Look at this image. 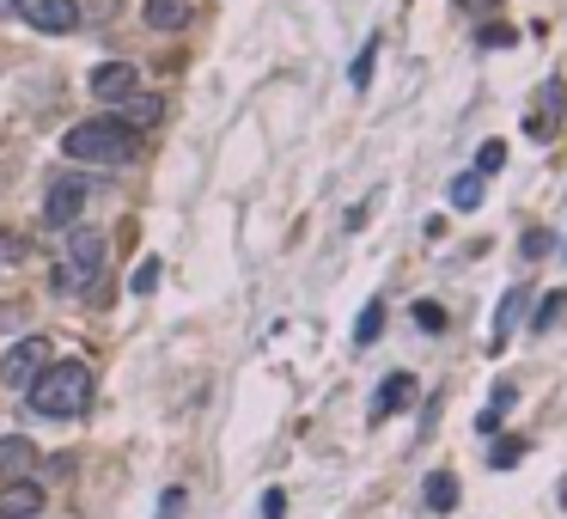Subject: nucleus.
<instances>
[{
    "mask_svg": "<svg viewBox=\"0 0 567 519\" xmlns=\"http://www.w3.org/2000/svg\"><path fill=\"white\" fill-rule=\"evenodd\" d=\"M379 331H384V306L372 300V306L360 312V324H355V343H360V348H367V343H379Z\"/></svg>",
    "mask_w": 567,
    "mask_h": 519,
    "instance_id": "nucleus-18",
    "label": "nucleus"
},
{
    "mask_svg": "<svg viewBox=\"0 0 567 519\" xmlns=\"http://www.w3.org/2000/svg\"><path fill=\"white\" fill-rule=\"evenodd\" d=\"M555 122H561V80H543V98L531 105L525 134H531V141H549V134H555Z\"/></svg>",
    "mask_w": 567,
    "mask_h": 519,
    "instance_id": "nucleus-8",
    "label": "nucleus"
},
{
    "mask_svg": "<svg viewBox=\"0 0 567 519\" xmlns=\"http://www.w3.org/2000/svg\"><path fill=\"white\" fill-rule=\"evenodd\" d=\"M43 367H50V343H43V336H19V343L7 348V360H0V386L31 391Z\"/></svg>",
    "mask_w": 567,
    "mask_h": 519,
    "instance_id": "nucleus-4",
    "label": "nucleus"
},
{
    "mask_svg": "<svg viewBox=\"0 0 567 519\" xmlns=\"http://www.w3.org/2000/svg\"><path fill=\"white\" fill-rule=\"evenodd\" d=\"M189 13H196L189 0H146V7H141V19H146L153 31H184Z\"/></svg>",
    "mask_w": 567,
    "mask_h": 519,
    "instance_id": "nucleus-12",
    "label": "nucleus"
},
{
    "mask_svg": "<svg viewBox=\"0 0 567 519\" xmlns=\"http://www.w3.org/2000/svg\"><path fill=\"white\" fill-rule=\"evenodd\" d=\"M410 403H415V374H391L379 386V398H372L367 415H372V422H384V415H403Z\"/></svg>",
    "mask_w": 567,
    "mask_h": 519,
    "instance_id": "nucleus-9",
    "label": "nucleus"
},
{
    "mask_svg": "<svg viewBox=\"0 0 567 519\" xmlns=\"http://www.w3.org/2000/svg\"><path fill=\"white\" fill-rule=\"evenodd\" d=\"M415 324H422V331H446V312H439L434 300H422V306H415Z\"/></svg>",
    "mask_w": 567,
    "mask_h": 519,
    "instance_id": "nucleus-23",
    "label": "nucleus"
},
{
    "mask_svg": "<svg viewBox=\"0 0 567 519\" xmlns=\"http://www.w3.org/2000/svg\"><path fill=\"white\" fill-rule=\"evenodd\" d=\"M519 458H525V440H494V453H489L494 471H513Z\"/></svg>",
    "mask_w": 567,
    "mask_h": 519,
    "instance_id": "nucleus-19",
    "label": "nucleus"
},
{
    "mask_svg": "<svg viewBox=\"0 0 567 519\" xmlns=\"http://www.w3.org/2000/svg\"><path fill=\"white\" fill-rule=\"evenodd\" d=\"M519 403V386H494V403L482 415H476V434H501V422H506V410Z\"/></svg>",
    "mask_w": 567,
    "mask_h": 519,
    "instance_id": "nucleus-13",
    "label": "nucleus"
},
{
    "mask_svg": "<svg viewBox=\"0 0 567 519\" xmlns=\"http://www.w3.org/2000/svg\"><path fill=\"white\" fill-rule=\"evenodd\" d=\"M13 13H25L31 31H79V0H13Z\"/></svg>",
    "mask_w": 567,
    "mask_h": 519,
    "instance_id": "nucleus-6",
    "label": "nucleus"
},
{
    "mask_svg": "<svg viewBox=\"0 0 567 519\" xmlns=\"http://www.w3.org/2000/svg\"><path fill=\"white\" fill-rule=\"evenodd\" d=\"M129 288H134V293H153V288H159V257H146V263L134 269V275H129Z\"/></svg>",
    "mask_w": 567,
    "mask_h": 519,
    "instance_id": "nucleus-21",
    "label": "nucleus"
},
{
    "mask_svg": "<svg viewBox=\"0 0 567 519\" xmlns=\"http://www.w3.org/2000/svg\"><path fill=\"white\" fill-rule=\"evenodd\" d=\"M134 62H98L92 67V98H129L134 93Z\"/></svg>",
    "mask_w": 567,
    "mask_h": 519,
    "instance_id": "nucleus-11",
    "label": "nucleus"
},
{
    "mask_svg": "<svg viewBox=\"0 0 567 519\" xmlns=\"http://www.w3.org/2000/svg\"><path fill=\"white\" fill-rule=\"evenodd\" d=\"M105 275V233L92 227H67V263H62V288H86V281Z\"/></svg>",
    "mask_w": 567,
    "mask_h": 519,
    "instance_id": "nucleus-3",
    "label": "nucleus"
},
{
    "mask_svg": "<svg viewBox=\"0 0 567 519\" xmlns=\"http://www.w3.org/2000/svg\"><path fill=\"white\" fill-rule=\"evenodd\" d=\"M561 507H567V483H561Z\"/></svg>",
    "mask_w": 567,
    "mask_h": 519,
    "instance_id": "nucleus-27",
    "label": "nucleus"
},
{
    "mask_svg": "<svg viewBox=\"0 0 567 519\" xmlns=\"http://www.w3.org/2000/svg\"><path fill=\"white\" fill-rule=\"evenodd\" d=\"M519 306H525V293H506V300H501V318H494V336H489V348H494V355H501V348H506V336H513V324H519Z\"/></svg>",
    "mask_w": 567,
    "mask_h": 519,
    "instance_id": "nucleus-16",
    "label": "nucleus"
},
{
    "mask_svg": "<svg viewBox=\"0 0 567 519\" xmlns=\"http://www.w3.org/2000/svg\"><path fill=\"white\" fill-rule=\"evenodd\" d=\"M372 62H379V43H367V50L355 55V74H348V80H355V86H367V80H372Z\"/></svg>",
    "mask_w": 567,
    "mask_h": 519,
    "instance_id": "nucleus-22",
    "label": "nucleus"
},
{
    "mask_svg": "<svg viewBox=\"0 0 567 519\" xmlns=\"http://www.w3.org/2000/svg\"><path fill=\"white\" fill-rule=\"evenodd\" d=\"M476 202H482V177H458V184H451V208H476Z\"/></svg>",
    "mask_w": 567,
    "mask_h": 519,
    "instance_id": "nucleus-20",
    "label": "nucleus"
},
{
    "mask_svg": "<svg viewBox=\"0 0 567 519\" xmlns=\"http://www.w3.org/2000/svg\"><path fill=\"white\" fill-rule=\"evenodd\" d=\"M427 507H434V513H451V507H458V477H451V471H434V477H427Z\"/></svg>",
    "mask_w": 567,
    "mask_h": 519,
    "instance_id": "nucleus-14",
    "label": "nucleus"
},
{
    "mask_svg": "<svg viewBox=\"0 0 567 519\" xmlns=\"http://www.w3.org/2000/svg\"><path fill=\"white\" fill-rule=\"evenodd\" d=\"M159 519H184V489H165V495H159Z\"/></svg>",
    "mask_w": 567,
    "mask_h": 519,
    "instance_id": "nucleus-25",
    "label": "nucleus"
},
{
    "mask_svg": "<svg viewBox=\"0 0 567 519\" xmlns=\"http://www.w3.org/2000/svg\"><path fill=\"white\" fill-rule=\"evenodd\" d=\"M92 403V367L86 360H50L31 386V410L50 415V422H67V415H86Z\"/></svg>",
    "mask_w": 567,
    "mask_h": 519,
    "instance_id": "nucleus-1",
    "label": "nucleus"
},
{
    "mask_svg": "<svg viewBox=\"0 0 567 519\" xmlns=\"http://www.w3.org/2000/svg\"><path fill=\"white\" fill-rule=\"evenodd\" d=\"M561 306H567V293H549V300H543V312H537V331H549V324L561 318Z\"/></svg>",
    "mask_w": 567,
    "mask_h": 519,
    "instance_id": "nucleus-24",
    "label": "nucleus"
},
{
    "mask_svg": "<svg viewBox=\"0 0 567 519\" xmlns=\"http://www.w3.org/2000/svg\"><path fill=\"white\" fill-rule=\"evenodd\" d=\"M0 7H13V0H0Z\"/></svg>",
    "mask_w": 567,
    "mask_h": 519,
    "instance_id": "nucleus-28",
    "label": "nucleus"
},
{
    "mask_svg": "<svg viewBox=\"0 0 567 519\" xmlns=\"http://www.w3.org/2000/svg\"><path fill=\"white\" fill-rule=\"evenodd\" d=\"M159 117H165V98H134L129 93V110H122L117 122H129V129H153Z\"/></svg>",
    "mask_w": 567,
    "mask_h": 519,
    "instance_id": "nucleus-15",
    "label": "nucleus"
},
{
    "mask_svg": "<svg viewBox=\"0 0 567 519\" xmlns=\"http://www.w3.org/2000/svg\"><path fill=\"white\" fill-rule=\"evenodd\" d=\"M281 513H287V495L269 489V495H263V519H281Z\"/></svg>",
    "mask_w": 567,
    "mask_h": 519,
    "instance_id": "nucleus-26",
    "label": "nucleus"
},
{
    "mask_svg": "<svg viewBox=\"0 0 567 519\" xmlns=\"http://www.w3.org/2000/svg\"><path fill=\"white\" fill-rule=\"evenodd\" d=\"M134 147H141V134L129 129V122L117 117H92V122H74V129L62 134V153L79 165H129Z\"/></svg>",
    "mask_w": 567,
    "mask_h": 519,
    "instance_id": "nucleus-2",
    "label": "nucleus"
},
{
    "mask_svg": "<svg viewBox=\"0 0 567 519\" xmlns=\"http://www.w3.org/2000/svg\"><path fill=\"white\" fill-rule=\"evenodd\" d=\"M506 165V141H482L476 147V177H494Z\"/></svg>",
    "mask_w": 567,
    "mask_h": 519,
    "instance_id": "nucleus-17",
    "label": "nucleus"
},
{
    "mask_svg": "<svg viewBox=\"0 0 567 519\" xmlns=\"http://www.w3.org/2000/svg\"><path fill=\"white\" fill-rule=\"evenodd\" d=\"M31 471H37V446L25 434H0V483L31 477Z\"/></svg>",
    "mask_w": 567,
    "mask_h": 519,
    "instance_id": "nucleus-10",
    "label": "nucleus"
},
{
    "mask_svg": "<svg viewBox=\"0 0 567 519\" xmlns=\"http://www.w3.org/2000/svg\"><path fill=\"white\" fill-rule=\"evenodd\" d=\"M43 483H31V477H13V483H0V519H37L43 513Z\"/></svg>",
    "mask_w": 567,
    "mask_h": 519,
    "instance_id": "nucleus-7",
    "label": "nucleus"
},
{
    "mask_svg": "<svg viewBox=\"0 0 567 519\" xmlns=\"http://www.w3.org/2000/svg\"><path fill=\"white\" fill-rule=\"evenodd\" d=\"M79 208H86V177H55L50 190H43V220L50 227H79Z\"/></svg>",
    "mask_w": 567,
    "mask_h": 519,
    "instance_id": "nucleus-5",
    "label": "nucleus"
}]
</instances>
